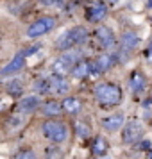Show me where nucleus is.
<instances>
[{
  "mask_svg": "<svg viewBox=\"0 0 152 159\" xmlns=\"http://www.w3.org/2000/svg\"><path fill=\"white\" fill-rule=\"evenodd\" d=\"M95 100L102 104V106H118L122 102V89L116 84H109V82H102L97 84L93 89Z\"/></svg>",
  "mask_w": 152,
  "mask_h": 159,
  "instance_id": "obj_1",
  "label": "nucleus"
},
{
  "mask_svg": "<svg viewBox=\"0 0 152 159\" xmlns=\"http://www.w3.org/2000/svg\"><path fill=\"white\" fill-rule=\"evenodd\" d=\"M41 134L50 143H65L68 138V129H66L65 122L56 120V118H48L47 122L41 123Z\"/></svg>",
  "mask_w": 152,
  "mask_h": 159,
  "instance_id": "obj_2",
  "label": "nucleus"
},
{
  "mask_svg": "<svg viewBox=\"0 0 152 159\" xmlns=\"http://www.w3.org/2000/svg\"><path fill=\"white\" fill-rule=\"evenodd\" d=\"M81 54L82 52H79V50H65V54L61 57H58L54 61V65H52L54 72L58 75H68L72 72L73 66L81 61Z\"/></svg>",
  "mask_w": 152,
  "mask_h": 159,
  "instance_id": "obj_3",
  "label": "nucleus"
},
{
  "mask_svg": "<svg viewBox=\"0 0 152 159\" xmlns=\"http://www.w3.org/2000/svg\"><path fill=\"white\" fill-rule=\"evenodd\" d=\"M56 27V18L54 16H43V18H38L36 22H32L27 29V36L29 38H39L50 32Z\"/></svg>",
  "mask_w": 152,
  "mask_h": 159,
  "instance_id": "obj_4",
  "label": "nucleus"
},
{
  "mask_svg": "<svg viewBox=\"0 0 152 159\" xmlns=\"http://www.w3.org/2000/svg\"><path fill=\"white\" fill-rule=\"evenodd\" d=\"M123 143H136L143 136V123L140 120H129V123H123Z\"/></svg>",
  "mask_w": 152,
  "mask_h": 159,
  "instance_id": "obj_5",
  "label": "nucleus"
},
{
  "mask_svg": "<svg viewBox=\"0 0 152 159\" xmlns=\"http://www.w3.org/2000/svg\"><path fill=\"white\" fill-rule=\"evenodd\" d=\"M25 59H27V50L18 52L15 57L0 70V77H9V75H15V73H18L20 70H23V68H25Z\"/></svg>",
  "mask_w": 152,
  "mask_h": 159,
  "instance_id": "obj_6",
  "label": "nucleus"
},
{
  "mask_svg": "<svg viewBox=\"0 0 152 159\" xmlns=\"http://www.w3.org/2000/svg\"><path fill=\"white\" fill-rule=\"evenodd\" d=\"M106 15H108V7L100 0H91L86 7V20L90 22H100L106 18Z\"/></svg>",
  "mask_w": 152,
  "mask_h": 159,
  "instance_id": "obj_7",
  "label": "nucleus"
},
{
  "mask_svg": "<svg viewBox=\"0 0 152 159\" xmlns=\"http://www.w3.org/2000/svg\"><path fill=\"white\" fill-rule=\"evenodd\" d=\"M95 39H97V45L100 48H111L115 45V34L106 25H99L95 29Z\"/></svg>",
  "mask_w": 152,
  "mask_h": 159,
  "instance_id": "obj_8",
  "label": "nucleus"
},
{
  "mask_svg": "<svg viewBox=\"0 0 152 159\" xmlns=\"http://www.w3.org/2000/svg\"><path fill=\"white\" fill-rule=\"evenodd\" d=\"M123 122H125L123 115L122 113H116V115H109L106 118H102L100 125H102V129L108 130V132H116V130H120L123 127Z\"/></svg>",
  "mask_w": 152,
  "mask_h": 159,
  "instance_id": "obj_9",
  "label": "nucleus"
},
{
  "mask_svg": "<svg viewBox=\"0 0 152 159\" xmlns=\"http://www.w3.org/2000/svg\"><path fill=\"white\" fill-rule=\"evenodd\" d=\"M50 82V93L52 95H66L70 91V82L65 79V75H54L52 79H48Z\"/></svg>",
  "mask_w": 152,
  "mask_h": 159,
  "instance_id": "obj_10",
  "label": "nucleus"
},
{
  "mask_svg": "<svg viewBox=\"0 0 152 159\" xmlns=\"http://www.w3.org/2000/svg\"><path fill=\"white\" fill-rule=\"evenodd\" d=\"M116 63V56L113 54H100L99 57L93 61V72H108L113 68V65Z\"/></svg>",
  "mask_w": 152,
  "mask_h": 159,
  "instance_id": "obj_11",
  "label": "nucleus"
},
{
  "mask_svg": "<svg viewBox=\"0 0 152 159\" xmlns=\"http://www.w3.org/2000/svg\"><path fill=\"white\" fill-rule=\"evenodd\" d=\"M39 106H41L39 97H38V95H29V97H23L22 100L18 102L16 109H18L20 113H32V111L39 109Z\"/></svg>",
  "mask_w": 152,
  "mask_h": 159,
  "instance_id": "obj_12",
  "label": "nucleus"
},
{
  "mask_svg": "<svg viewBox=\"0 0 152 159\" xmlns=\"http://www.w3.org/2000/svg\"><path fill=\"white\" fill-rule=\"evenodd\" d=\"M120 45H122V52L123 54H129V52H132L138 45H140V38H138L136 32H132V30H125V32L122 34Z\"/></svg>",
  "mask_w": 152,
  "mask_h": 159,
  "instance_id": "obj_13",
  "label": "nucleus"
},
{
  "mask_svg": "<svg viewBox=\"0 0 152 159\" xmlns=\"http://www.w3.org/2000/svg\"><path fill=\"white\" fill-rule=\"evenodd\" d=\"M39 113H41L43 116H47V118H56L59 113H63V106H61V102H58V100L41 102Z\"/></svg>",
  "mask_w": 152,
  "mask_h": 159,
  "instance_id": "obj_14",
  "label": "nucleus"
},
{
  "mask_svg": "<svg viewBox=\"0 0 152 159\" xmlns=\"http://www.w3.org/2000/svg\"><path fill=\"white\" fill-rule=\"evenodd\" d=\"M91 72H93V63H91V61H82V59H81L79 63L72 68L70 75H72L73 79H84V77H88Z\"/></svg>",
  "mask_w": 152,
  "mask_h": 159,
  "instance_id": "obj_15",
  "label": "nucleus"
},
{
  "mask_svg": "<svg viewBox=\"0 0 152 159\" xmlns=\"http://www.w3.org/2000/svg\"><path fill=\"white\" fill-rule=\"evenodd\" d=\"M61 106H63V111H65L66 115H79L81 109H82V102L77 98V97H66L65 100L61 102Z\"/></svg>",
  "mask_w": 152,
  "mask_h": 159,
  "instance_id": "obj_16",
  "label": "nucleus"
},
{
  "mask_svg": "<svg viewBox=\"0 0 152 159\" xmlns=\"http://www.w3.org/2000/svg\"><path fill=\"white\" fill-rule=\"evenodd\" d=\"M145 84H147V79H145V75L140 70H136V72L131 73L129 77V88L134 91V93H141L145 89Z\"/></svg>",
  "mask_w": 152,
  "mask_h": 159,
  "instance_id": "obj_17",
  "label": "nucleus"
},
{
  "mask_svg": "<svg viewBox=\"0 0 152 159\" xmlns=\"http://www.w3.org/2000/svg\"><path fill=\"white\" fill-rule=\"evenodd\" d=\"M70 36H72L73 45H82L88 39V29H86V27H81V25H77V27L70 29Z\"/></svg>",
  "mask_w": 152,
  "mask_h": 159,
  "instance_id": "obj_18",
  "label": "nucleus"
},
{
  "mask_svg": "<svg viewBox=\"0 0 152 159\" xmlns=\"http://www.w3.org/2000/svg\"><path fill=\"white\" fill-rule=\"evenodd\" d=\"M56 47L59 50H70L72 47H75L72 41V36H70V29H66L65 32H61V36L56 39Z\"/></svg>",
  "mask_w": 152,
  "mask_h": 159,
  "instance_id": "obj_19",
  "label": "nucleus"
},
{
  "mask_svg": "<svg viewBox=\"0 0 152 159\" xmlns=\"http://www.w3.org/2000/svg\"><path fill=\"white\" fill-rule=\"evenodd\" d=\"M108 148H109V145L102 136L95 138L93 143H91V152H93L97 157H99V156H106V154H108Z\"/></svg>",
  "mask_w": 152,
  "mask_h": 159,
  "instance_id": "obj_20",
  "label": "nucleus"
},
{
  "mask_svg": "<svg viewBox=\"0 0 152 159\" xmlns=\"http://www.w3.org/2000/svg\"><path fill=\"white\" fill-rule=\"evenodd\" d=\"M6 91H7L9 95H13V97H18V95H22V91H23L22 80L13 79V80H9V82H6Z\"/></svg>",
  "mask_w": 152,
  "mask_h": 159,
  "instance_id": "obj_21",
  "label": "nucleus"
},
{
  "mask_svg": "<svg viewBox=\"0 0 152 159\" xmlns=\"http://www.w3.org/2000/svg\"><path fill=\"white\" fill-rule=\"evenodd\" d=\"M34 89H36L39 95H48L50 93V82L47 79H39L34 82Z\"/></svg>",
  "mask_w": 152,
  "mask_h": 159,
  "instance_id": "obj_22",
  "label": "nucleus"
},
{
  "mask_svg": "<svg viewBox=\"0 0 152 159\" xmlns=\"http://www.w3.org/2000/svg\"><path fill=\"white\" fill-rule=\"evenodd\" d=\"M45 159H63V150L58 147H50V148H47Z\"/></svg>",
  "mask_w": 152,
  "mask_h": 159,
  "instance_id": "obj_23",
  "label": "nucleus"
},
{
  "mask_svg": "<svg viewBox=\"0 0 152 159\" xmlns=\"http://www.w3.org/2000/svg\"><path fill=\"white\" fill-rule=\"evenodd\" d=\"M75 129H77V132H79L81 138H84V139H86V138L90 136V127H86L84 123H77V125H75Z\"/></svg>",
  "mask_w": 152,
  "mask_h": 159,
  "instance_id": "obj_24",
  "label": "nucleus"
},
{
  "mask_svg": "<svg viewBox=\"0 0 152 159\" xmlns=\"http://www.w3.org/2000/svg\"><path fill=\"white\" fill-rule=\"evenodd\" d=\"M16 159H38V156L32 150H23L16 156Z\"/></svg>",
  "mask_w": 152,
  "mask_h": 159,
  "instance_id": "obj_25",
  "label": "nucleus"
},
{
  "mask_svg": "<svg viewBox=\"0 0 152 159\" xmlns=\"http://www.w3.org/2000/svg\"><path fill=\"white\" fill-rule=\"evenodd\" d=\"M147 59L152 63V39H150V45H149V48H147Z\"/></svg>",
  "mask_w": 152,
  "mask_h": 159,
  "instance_id": "obj_26",
  "label": "nucleus"
},
{
  "mask_svg": "<svg viewBox=\"0 0 152 159\" xmlns=\"http://www.w3.org/2000/svg\"><path fill=\"white\" fill-rule=\"evenodd\" d=\"M39 2H41L43 6H52V4H56L58 0H39Z\"/></svg>",
  "mask_w": 152,
  "mask_h": 159,
  "instance_id": "obj_27",
  "label": "nucleus"
},
{
  "mask_svg": "<svg viewBox=\"0 0 152 159\" xmlns=\"http://www.w3.org/2000/svg\"><path fill=\"white\" fill-rule=\"evenodd\" d=\"M149 147H150V141H149V139H145L143 143H141V148H149Z\"/></svg>",
  "mask_w": 152,
  "mask_h": 159,
  "instance_id": "obj_28",
  "label": "nucleus"
},
{
  "mask_svg": "<svg viewBox=\"0 0 152 159\" xmlns=\"http://www.w3.org/2000/svg\"><path fill=\"white\" fill-rule=\"evenodd\" d=\"M97 159H109V156H99Z\"/></svg>",
  "mask_w": 152,
  "mask_h": 159,
  "instance_id": "obj_29",
  "label": "nucleus"
},
{
  "mask_svg": "<svg viewBox=\"0 0 152 159\" xmlns=\"http://www.w3.org/2000/svg\"><path fill=\"white\" fill-rule=\"evenodd\" d=\"M147 6H149V7H152V0H147Z\"/></svg>",
  "mask_w": 152,
  "mask_h": 159,
  "instance_id": "obj_30",
  "label": "nucleus"
},
{
  "mask_svg": "<svg viewBox=\"0 0 152 159\" xmlns=\"http://www.w3.org/2000/svg\"><path fill=\"white\" fill-rule=\"evenodd\" d=\"M149 157H150V159H152V148H150V152H149Z\"/></svg>",
  "mask_w": 152,
  "mask_h": 159,
  "instance_id": "obj_31",
  "label": "nucleus"
},
{
  "mask_svg": "<svg viewBox=\"0 0 152 159\" xmlns=\"http://www.w3.org/2000/svg\"><path fill=\"white\" fill-rule=\"evenodd\" d=\"M113 2H118V0H113Z\"/></svg>",
  "mask_w": 152,
  "mask_h": 159,
  "instance_id": "obj_32",
  "label": "nucleus"
}]
</instances>
